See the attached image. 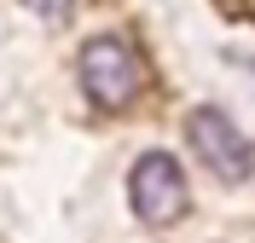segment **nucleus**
<instances>
[{
  "mask_svg": "<svg viewBox=\"0 0 255 243\" xmlns=\"http://www.w3.org/2000/svg\"><path fill=\"white\" fill-rule=\"evenodd\" d=\"M76 76H81V93H87L93 110H128L145 93V58L122 35H93L76 58Z\"/></svg>",
  "mask_w": 255,
  "mask_h": 243,
  "instance_id": "nucleus-1",
  "label": "nucleus"
},
{
  "mask_svg": "<svg viewBox=\"0 0 255 243\" xmlns=\"http://www.w3.org/2000/svg\"><path fill=\"white\" fill-rule=\"evenodd\" d=\"M128 203H133V214H139L145 226H174L180 214H186V203H191L180 162L168 151H145L133 162V174H128Z\"/></svg>",
  "mask_w": 255,
  "mask_h": 243,
  "instance_id": "nucleus-3",
  "label": "nucleus"
},
{
  "mask_svg": "<svg viewBox=\"0 0 255 243\" xmlns=\"http://www.w3.org/2000/svg\"><path fill=\"white\" fill-rule=\"evenodd\" d=\"M23 6H29L35 17H47V23H58V17L70 12V0H23Z\"/></svg>",
  "mask_w": 255,
  "mask_h": 243,
  "instance_id": "nucleus-4",
  "label": "nucleus"
},
{
  "mask_svg": "<svg viewBox=\"0 0 255 243\" xmlns=\"http://www.w3.org/2000/svg\"><path fill=\"white\" fill-rule=\"evenodd\" d=\"M186 139H191V151H197V162H203L215 179H226V185H238V179L255 174V145L238 133V122H232L226 110H215V104L191 110Z\"/></svg>",
  "mask_w": 255,
  "mask_h": 243,
  "instance_id": "nucleus-2",
  "label": "nucleus"
}]
</instances>
